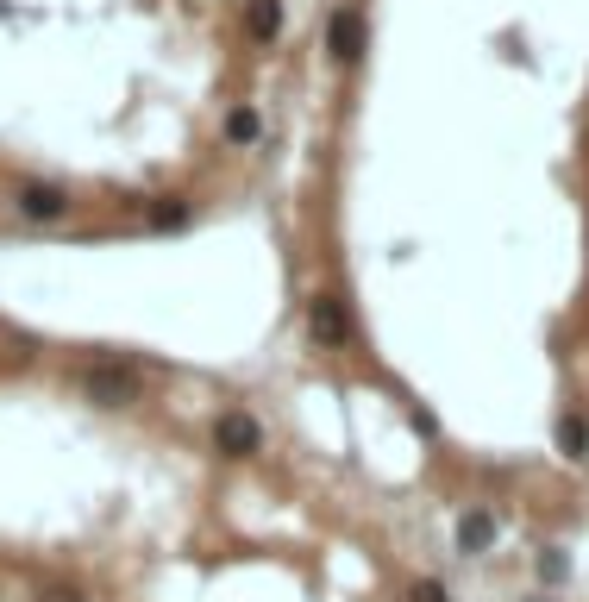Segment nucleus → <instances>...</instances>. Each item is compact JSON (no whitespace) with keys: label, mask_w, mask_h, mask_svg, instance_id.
<instances>
[{"label":"nucleus","mask_w":589,"mask_h":602,"mask_svg":"<svg viewBox=\"0 0 589 602\" xmlns=\"http://www.w3.org/2000/svg\"><path fill=\"white\" fill-rule=\"evenodd\" d=\"M82 396L94 402V408H132L138 396H145V383H138V370L132 364H113V358H101V364H82Z\"/></svg>","instance_id":"f257e3e1"},{"label":"nucleus","mask_w":589,"mask_h":602,"mask_svg":"<svg viewBox=\"0 0 589 602\" xmlns=\"http://www.w3.org/2000/svg\"><path fill=\"white\" fill-rule=\"evenodd\" d=\"M351 333H358V327H351V308H345L339 295H314V301H308V339H314V345H326V352H345Z\"/></svg>","instance_id":"f03ea898"},{"label":"nucleus","mask_w":589,"mask_h":602,"mask_svg":"<svg viewBox=\"0 0 589 602\" xmlns=\"http://www.w3.org/2000/svg\"><path fill=\"white\" fill-rule=\"evenodd\" d=\"M364 38H370L364 7H339L333 19H326V57H333V63H358L364 57Z\"/></svg>","instance_id":"7ed1b4c3"},{"label":"nucleus","mask_w":589,"mask_h":602,"mask_svg":"<svg viewBox=\"0 0 589 602\" xmlns=\"http://www.w3.org/2000/svg\"><path fill=\"white\" fill-rule=\"evenodd\" d=\"M214 446L226 458H251V452H264V427H257L251 414L232 408V414H220V421H214Z\"/></svg>","instance_id":"20e7f679"},{"label":"nucleus","mask_w":589,"mask_h":602,"mask_svg":"<svg viewBox=\"0 0 589 602\" xmlns=\"http://www.w3.org/2000/svg\"><path fill=\"white\" fill-rule=\"evenodd\" d=\"M13 207H19L26 220H63V214H69V189H57V182H19Z\"/></svg>","instance_id":"39448f33"},{"label":"nucleus","mask_w":589,"mask_h":602,"mask_svg":"<svg viewBox=\"0 0 589 602\" xmlns=\"http://www.w3.org/2000/svg\"><path fill=\"white\" fill-rule=\"evenodd\" d=\"M489 546H496V515H489V508H464L458 515V552L477 559V552H489Z\"/></svg>","instance_id":"423d86ee"},{"label":"nucleus","mask_w":589,"mask_h":602,"mask_svg":"<svg viewBox=\"0 0 589 602\" xmlns=\"http://www.w3.org/2000/svg\"><path fill=\"white\" fill-rule=\"evenodd\" d=\"M276 32H282V0H245V38L276 44Z\"/></svg>","instance_id":"0eeeda50"},{"label":"nucleus","mask_w":589,"mask_h":602,"mask_svg":"<svg viewBox=\"0 0 589 602\" xmlns=\"http://www.w3.org/2000/svg\"><path fill=\"white\" fill-rule=\"evenodd\" d=\"M257 138H264V113H257L251 101H239V107L226 113V145H232V151H251Z\"/></svg>","instance_id":"6e6552de"},{"label":"nucleus","mask_w":589,"mask_h":602,"mask_svg":"<svg viewBox=\"0 0 589 602\" xmlns=\"http://www.w3.org/2000/svg\"><path fill=\"white\" fill-rule=\"evenodd\" d=\"M145 220L157 226V233H182V226H188V220H195V207H188L182 195H157V201L145 207Z\"/></svg>","instance_id":"1a4fd4ad"},{"label":"nucleus","mask_w":589,"mask_h":602,"mask_svg":"<svg viewBox=\"0 0 589 602\" xmlns=\"http://www.w3.org/2000/svg\"><path fill=\"white\" fill-rule=\"evenodd\" d=\"M558 446H564L571 465H583V458H589V427L577 421V414H564V421H558Z\"/></svg>","instance_id":"9d476101"},{"label":"nucleus","mask_w":589,"mask_h":602,"mask_svg":"<svg viewBox=\"0 0 589 602\" xmlns=\"http://www.w3.org/2000/svg\"><path fill=\"white\" fill-rule=\"evenodd\" d=\"M564 577H571V559H564L558 546H546L539 552V584H564Z\"/></svg>","instance_id":"9b49d317"},{"label":"nucleus","mask_w":589,"mask_h":602,"mask_svg":"<svg viewBox=\"0 0 589 602\" xmlns=\"http://www.w3.org/2000/svg\"><path fill=\"white\" fill-rule=\"evenodd\" d=\"M38 602H88V590H82V584H44Z\"/></svg>","instance_id":"f8f14e48"},{"label":"nucleus","mask_w":589,"mask_h":602,"mask_svg":"<svg viewBox=\"0 0 589 602\" xmlns=\"http://www.w3.org/2000/svg\"><path fill=\"white\" fill-rule=\"evenodd\" d=\"M408 602H452V590H445V584H433V577H420V584L408 590Z\"/></svg>","instance_id":"ddd939ff"}]
</instances>
